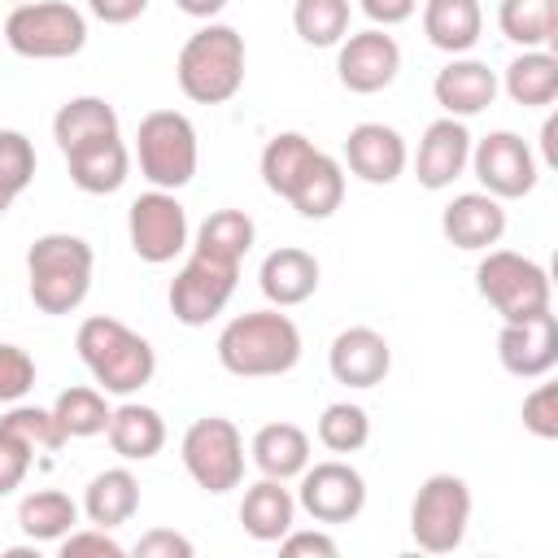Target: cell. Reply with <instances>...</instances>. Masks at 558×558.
<instances>
[{"instance_id":"cell-1","label":"cell","mask_w":558,"mask_h":558,"mask_svg":"<svg viewBox=\"0 0 558 558\" xmlns=\"http://www.w3.org/2000/svg\"><path fill=\"white\" fill-rule=\"evenodd\" d=\"M301 327L283 314V310H248L235 314L222 331H218V362L222 371L240 375V379H275L288 375L301 362Z\"/></svg>"},{"instance_id":"cell-2","label":"cell","mask_w":558,"mask_h":558,"mask_svg":"<svg viewBox=\"0 0 558 558\" xmlns=\"http://www.w3.org/2000/svg\"><path fill=\"white\" fill-rule=\"evenodd\" d=\"M74 349H78L87 375L96 379V388L105 397H131L144 384H153V375H157L153 344L140 331H131L126 323L109 318V314L83 318L78 331H74Z\"/></svg>"},{"instance_id":"cell-3","label":"cell","mask_w":558,"mask_h":558,"mask_svg":"<svg viewBox=\"0 0 558 558\" xmlns=\"http://www.w3.org/2000/svg\"><path fill=\"white\" fill-rule=\"evenodd\" d=\"M92 270H96V253L83 235L48 231L26 248V292L35 310L48 318H65L87 301Z\"/></svg>"},{"instance_id":"cell-4","label":"cell","mask_w":558,"mask_h":558,"mask_svg":"<svg viewBox=\"0 0 558 558\" xmlns=\"http://www.w3.org/2000/svg\"><path fill=\"white\" fill-rule=\"evenodd\" d=\"M174 78L192 105H227L244 87V35L227 22H205L183 39Z\"/></svg>"},{"instance_id":"cell-5","label":"cell","mask_w":558,"mask_h":558,"mask_svg":"<svg viewBox=\"0 0 558 558\" xmlns=\"http://www.w3.org/2000/svg\"><path fill=\"white\" fill-rule=\"evenodd\" d=\"M475 288L501 314V323H523V318L554 310L549 270L536 257L514 253V248H484L475 266Z\"/></svg>"},{"instance_id":"cell-6","label":"cell","mask_w":558,"mask_h":558,"mask_svg":"<svg viewBox=\"0 0 558 558\" xmlns=\"http://www.w3.org/2000/svg\"><path fill=\"white\" fill-rule=\"evenodd\" d=\"M135 161H140V174L153 187H161V192L187 187L196 179V161H201L192 118L179 113V109L144 113L140 131H135Z\"/></svg>"},{"instance_id":"cell-7","label":"cell","mask_w":558,"mask_h":558,"mask_svg":"<svg viewBox=\"0 0 558 558\" xmlns=\"http://www.w3.org/2000/svg\"><path fill=\"white\" fill-rule=\"evenodd\" d=\"M4 44L26 61H65L87 44V17L65 0H22L4 17Z\"/></svg>"},{"instance_id":"cell-8","label":"cell","mask_w":558,"mask_h":558,"mask_svg":"<svg viewBox=\"0 0 558 558\" xmlns=\"http://www.w3.org/2000/svg\"><path fill=\"white\" fill-rule=\"evenodd\" d=\"M471 527V484L453 471H436L418 484L410 501V536L427 554H449Z\"/></svg>"},{"instance_id":"cell-9","label":"cell","mask_w":558,"mask_h":558,"mask_svg":"<svg viewBox=\"0 0 558 558\" xmlns=\"http://www.w3.org/2000/svg\"><path fill=\"white\" fill-rule=\"evenodd\" d=\"M179 458H183V471L192 475V484L214 497L240 488V480H244V436L222 414L196 418L179 440Z\"/></svg>"},{"instance_id":"cell-10","label":"cell","mask_w":558,"mask_h":558,"mask_svg":"<svg viewBox=\"0 0 558 558\" xmlns=\"http://www.w3.org/2000/svg\"><path fill=\"white\" fill-rule=\"evenodd\" d=\"M235 283H240V262H227V257L192 248L187 262L179 266V275L170 279V296H166L170 314L183 327H205L227 310Z\"/></svg>"},{"instance_id":"cell-11","label":"cell","mask_w":558,"mask_h":558,"mask_svg":"<svg viewBox=\"0 0 558 558\" xmlns=\"http://www.w3.org/2000/svg\"><path fill=\"white\" fill-rule=\"evenodd\" d=\"M126 240L140 262L166 266L187 248V209L179 205L174 192L148 187L126 209Z\"/></svg>"},{"instance_id":"cell-12","label":"cell","mask_w":558,"mask_h":558,"mask_svg":"<svg viewBox=\"0 0 558 558\" xmlns=\"http://www.w3.org/2000/svg\"><path fill=\"white\" fill-rule=\"evenodd\" d=\"M471 170L480 179V192H488L497 201H519L541 179V161H536L532 144L514 131H488L484 140H475Z\"/></svg>"},{"instance_id":"cell-13","label":"cell","mask_w":558,"mask_h":558,"mask_svg":"<svg viewBox=\"0 0 558 558\" xmlns=\"http://www.w3.org/2000/svg\"><path fill=\"white\" fill-rule=\"evenodd\" d=\"M65 445L61 423L52 418V410L44 405H17L0 418V497L17 493L35 453H52Z\"/></svg>"},{"instance_id":"cell-14","label":"cell","mask_w":558,"mask_h":558,"mask_svg":"<svg viewBox=\"0 0 558 558\" xmlns=\"http://www.w3.org/2000/svg\"><path fill=\"white\" fill-rule=\"evenodd\" d=\"M296 480V510H305L314 523H353L366 510V480L344 458L314 462Z\"/></svg>"},{"instance_id":"cell-15","label":"cell","mask_w":558,"mask_h":558,"mask_svg":"<svg viewBox=\"0 0 558 558\" xmlns=\"http://www.w3.org/2000/svg\"><path fill=\"white\" fill-rule=\"evenodd\" d=\"M336 74L353 96H375L401 74V44L384 26H366L336 44Z\"/></svg>"},{"instance_id":"cell-16","label":"cell","mask_w":558,"mask_h":558,"mask_svg":"<svg viewBox=\"0 0 558 558\" xmlns=\"http://www.w3.org/2000/svg\"><path fill=\"white\" fill-rule=\"evenodd\" d=\"M497 362L514 379H545L558 366V318H554V310H545L536 318H523V323H501Z\"/></svg>"},{"instance_id":"cell-17","label":"cell","mask_w":558,"mask_h":558,"mask_svg":"<svg viewBox=\"0 0 558 558\" xmlns=\"http://www.w3.org/2000/svg\"><path fill=\"white\" fill-rule=\"evenodd\" d=\"M471 131L462 118H436L423 126L418 135V153H414V179L427 192H445L453 187V179H462V170L471 166Z\"/></svg>"},{"instance_id":"cell-18","label":"cell","mask_w":558,"mask_h":558,"mask_svg":"<svg viewBox=\"0 0 558 558\" xmlns=\"http://www.w3.org/2000/svg\"><path fill=\"white\" fill-rule=\"evenodd\" d=\"M344 161H349V170L362 183L388 187V183H397L405 174L410 148H405V140H401L397 126H388V122H357L344 135Z\"/></svg>"},{"instance_id":"cell-19","label":"cell","mask_w":558,"mask_h":558,"mask_svg":"<svg viewBox=\"0 0 558 558\" xmlns=\"http://www.w3.org/2000/svg\"><path fill=\"white\" fill-rule=\"evenodd\" d=\"M327 371L344 388H379L392 371V349L375 327H344L327 349Z\"/></svg>"},{"instance_id":"cell-20","label":"cell","mask_w":558,"mask_h":558,"mask_svg":"<svg viewBox=\"0 0 558 558\" xmlns=\"http://www.w3.org/2000/svg\"><path fill=\"white\" fill-rule=\"evenodd\" d=\"M497 92H501L497 70H488L475 57H449V65H440L432 78V96L445 109V118H462V122L484 113L497 100Z\"/></svg>"},{"instance_id":"cell-21","label":"cell","mask_w":558,"mask_h":558,"mask_svg":"<svg viewBox=\"0 0 558 558\" xmlns=\"http://www.w3.org/2000/svg\"><path fill=\"white\" fill-rule=\"evenodd\" d=\"M440 231L462 253H484L506 235V209L488 192H462L440 209Z\"/></svg>"},{"instance_id":"cell-22","label":"cell","mask_w":558,"mask_h":558,"mask_svg":"<svg viewBox=\"0 0 558 558\" xmlns=\"http://www.w3.org/2000/svg\"><path fill=\"white\" fill-rule=\"evenodd\" d=\"M318 257L310 248H296V244H279L262 257V270H257V288L262 296L275 305V310H292V305H305L314 292H318Z\"/></svg>"},{"instance_id":"cell-23","label":"cell","mask_w":558,"mask_h":558,"mask_svg":"<svg viewBox=\"0 0 558 558\" xmlns=\"http://www.w3.org/2000/svg\"><path fill=\"white\" fill-rule=\"evenodd\" d=\"M292 523H296V493L288 488V480H270V475H262L257 484L244 488V501H240V527H244L253 541L275 545Z\"/></svg>"},{"instance_id":"cell-24","label":"cell","mask_w":558,"mask_h":558,"mask_svg":"<svg viewBox=\"0 0 558 558\" xmlns=\"http://www.w3.org/2000/svg\"><path fill=\"white\" fill-rule=\"evenodd\" d=\"M65 166H70V183L87 196H109L126 183L131 174V153L122 144V135H109V140H92L74 153H65Z\"/></svg>"},{"instance_id":"cell-25","label":"cell","mask_w":558,"mask_h":558,"mask_svg":"<svg viewBox=\"0 0 558 558\" xmlns=\"http://www.w3.org/2000/svg\"><path fill=\"white\" fill-rule=\"evenodd\" d=\"M105 436L122 462H148L166 449V418L144 401H122L113 405Z\"/></svg>"},{"instance_id":"cell-26","label":"cell","mask_w":558,"mask_h":558,"mask_svg":"<svg viewBox=\"0 0 558 558\" xmlns=\"http://www.w3.org/2000/svg\"><path fill=\"white\" fill-rule=\"evenodd\" d=\"M423 35L449 57H466L484 35L480 0H423Z\"/></svg>"},{"instance_id":"cell-27","label":"cell","mask_w":558,"mask_h":558,"mask_svg":"<svg viewBox=\"0 0 558 558\" xmlns=\"http://www.w3.org/2000/svg\"><path fill=\"white\" fill-rule=\"evenodd\" d=\"M78 510L87 514V523L113 532V527L135 519V510H140V480L131 475V466H105V471H96L87 480Z\"/></svg>"},{"instance_id":"cell-28","label":"cell","mask_w":558,"mask_h":558,"mask_svg":"<svg viewBox=\"0 0 558 558\" xmlns=\"http://www.w3.org/2000/svg\"><path fill=\"white\" fill-rule=\"evenodd\" d=\"M248 458L270 480H296L310 466V432L296 423H266L253 432Z\"/></svg>"},{"instance_id":"cell-29","label":"cell","mask_w":558,"mask_h":558,"mask_svg":"<svg viewBox=\"0 0 558 558\" xmlns=\"http://www.w3.org/2000/svg\"><path fill=\"white\" fill-rule=\"evenodd\" d=\"M109 135H122V126H118V109L105 96H70L52 118V140L61 157L92 140H109Z\"/></svg>"},{"instance_id":"cell-30","label":"cell","mask_w":558,"mask_h":558,"mask_svg":"<svg viewBox=\"0 0 558 558\" xmlns=\"http://www.w3.org/2000/svg\"><path fill=\"white\" fill-rule=\"evenodd\" d=\"M497 83L519 109H545L558 100V57L549 48H523Z\"/></svg>"},{"instance_id":"cell-31","label":"cell","mask_w":558,"mask_h":558,"mask_svg":"<svg viewBox=\"0 0 558 558\" xmlns=\"http://www.w3.org/2000/svg\"><path fill=\"white\" fill-rule=\"evenodd\" d=\"M78 501L61 488H35L17 501V527L31 545H57L65 532L78 527Z\"/></svg>"},{"instance_id":"cell-32","label":"cell","mask_w":558,"mask_h":558,"mask_svg":"<svg viewBox=\"0 0 558 558\" xmlns=\"http://www.w3.org/2000/svg\"><path fill=\"white\" fill-rule=\"evenodd\" d=\"M340 201H344V166L318 148V153H314V161L305 166L301 183L292 187L288 205H292L301 218L323 222V218H331V214L340 209Z\"/></svg>"},{"instance_id":"cell-33","label":"cell","mask_w":558,"mask_h":558,"mask_svg":"<svg viewBox=\"0 0 558 558\" xmlns=\"http://www.w3.org/2000/svg\"><path fill=\"white\" fill-rule=\"evenodd\" d=\"M314 140H305L301 131H279V135H270L266 140V148H262V183L275 192V196H292V187L301 183V174H305V166L314 161Z\"/></svg>"},{"instance_id":"cell-34","label":"cell","mask_w":558,"mask_h":558,"mask_svg":"<svg viewBox=\"0 0 558 558\" xmlns=\"http://www.w3.org/2000/svg\"><path fill=\"white\" fill-rule=\"evenodd\" d=\"M497 26L519 48H549L558 35V0H501Z\"/></svg>"},{"instance_id":"cell-35","label":"cell","mask_w":558,"mask_h":558,"mask_svg":"<svg viewBox=\"0 0 558 558\" xmlns=\"http://www.w3.org/2000/svg\"><path fill=\"white\" fill-rule=\"evenodd\" d=\"M48 410H52V418L61 423L65 440L100 436V432L109 427V414H113V405L105 401V392H100V388H87V384H74V388H65V392H57V401H52Z\"/></svg>"},{"instance_id":"cell-36","label":"cell","mask_w":558,"mask_h":558,"mask_svg":"<svg viewBox=\"0 0 558 558\" xmlns=\"http://www.w3.org/2000/svg\"><path fill=\"white\" fill-rule=\"evenodd\" d=\"M257 240V227L244 209H214L201 227H196V244L201 253H214V257H227V262H244V253L253 248Z\"/></svg>"},{"instance_id":"cell-37","label":"cell","mask_w":558,"mask_h":558,"mask_svg":"<svg viewBox=\"0 0 558 558\" xmlns=\"http://www.w3.org/2000/svg\"><path fill=\"white\" fill-rule=\"evenodd\" d=\"M353 4L349 0H296L292 4V31L310 48H336L349 35Z\"/></svg>"},{"instance_id":"cell-38","label":"cell","mask_w":558,"mask_h":558,"mask_svg":"<svg viewBox=\"0 0 558 558\" xmlns=\"http://www.w3.org/2000/svg\"><path fill=\"white\" fill-rule=\"evenodd\" d=\"M314 432H318V445L323 449H331V453H357L371 440V414L357 401H331L318 414V427Z\"/></svg>"},{"instance_id":"cell-39","label":"cell","mask_w":558,"mask_h":558,"mask_svg":"<svg viewBox=\"0 0 558 558\" xmlns=\"http://www.w3.org/2000/svg\"><path fill=\"white\" fill-rule=\"evenodd\" d=\"M35 144L22 131H0V187L17 201L35 179Z\"/></svg>"},{"instance_id":"cell-40","label":"cell","mask_w":558,"mask_h":558,"mask_svg":"<svg viewBox=\"0 0 558 558\" xmlns=\"http://www.w3.org/2000/svg\"><path fill=\"white\" fill-rule=\"evenodd\" d=\"M35 388V357L22 344L0 340V405L22 401Z\"/></svg>"},{"instance_id":"cell-41","label":"cell","mask_w":558,"mask_h":558,"mask_svg":"<svg viewBox=\"0 0 558 558\" xmlns=\"http://www.w3.org/2000/svg\"><path fill=\"white\" fill-rule=\"evenodd\" d=\"M523 427L536 440H558V384H536L523 397Z\"/></svg>"},{"instance_id":"cell-42","label":"cell","mask_w":558,"mask_h":558,"mask_svg":"<svg viewBox=\"0 0 558 558\" xmlns=\"http://www.w3.org/2000/svg\"><path fill=\"white\" fill-rule=\"evenodd\" d=\"M57 545H61V558H83V554H96V558H122V554H126V545L113 541V532H109V527H96V523L65 532Z\"/></svg>"},{"instance_id":"cell-43","label":"cell","mask_w":558,"mask_h":558,"mask_svg":"<svg viewBox=\"0 0 558 558\" xmlns=\"http://www.w3.org/2000/svg\"><path fill=\"white\" fill-rule=\"evenodd\" d=\"M275 545H279V554H288V558H305V554H310V558H336V554H340V545H336L323 527H296V523H292Z\"/></svg>"},{"instance_id":"cell-44","label":"cell","mask_w":558,"mask_h":558,"mask_svg":"<svg viewBox=\"0 0 558 558\" xmlns=\"http://www.w3.org/2000/svg\"><path fill=\"white\" fill-rule=\"evenodd\" d=\"M135 554L140 558H192L196 545L183 536V532H170V527H153L135 541Z\"/></svg>"},{"instance_id":"cell-45","label":"cell","mask_w":558,"mask_h":558,"mask_svg":"<svg viewBox=\"0 0 558 558\" xmlns=\"http://www.w3.org/2000/svg\"><path fill=\"white\" fill-rule=\"evenodd\" d=\"M357 9L371 17V26H401L418 13V0H357Z\"/></svg>"},{"instance_id":"cell-46","label":"cell","mask_w":558,"mask_h":558,"mask_svg":"<svg viewBox=\"0 0 558 558\" xmlns=\"http://www.w3.org/2000/svg\"><path fill=\"white\" fill-rule=\"evenodd\" d=\"M148 4H153V0H87L92 17H100L105 26H126V22H135Z\"/></svg>"},{"instance_id":"cell-47","label":"cell","mask_w":558,"mask_h":558,"mask_svg":"<svg viewBox=\"0 0 558 558\" xmlns=\"http://www.w3.org/2000/svg\"><path fill=\"white\" fill-rule=\"evenodd\" d=\"M174 4H179V13H187L196 22H214L227 9V0H174Z\"/></svg>"},{"instance_id":"cell-48","label":"cell","mask_w":558,"mask_h":558,"mask_svg":"<svg viewBox=\"0 0 558 558\" xmlns=\"http://www.w3.org/2000/svg\"><path fill=\"white\" fill-rule=\"evenodd\" d=\"M554 135H558V118H545V126H541V153H545V166L558 161V153H554Z\"/></svg>"},{"instance_id":"cell-49","label":"cell","mask_w":558,"mask_h":558,"mask_svg":"<svg viewBox=\"0 0 558 558\" xmlns=\"http://www.w3.org/2000/svg\"><path fill=\"white\" fill-rule=\"evenodd\" d=\"M9 205H13V196H9L4 187H0V214H9Z\"/></svg>"},{"instance_id":"cell-50","label":"cell","mask_w":558,"mask_h":558,"mask_svg":"<svg viewBox=\"0 0 558 558\" xmlns=\"http://www.w3.org/2000/svg\"><path fill=\"white\" fill-rule=\"evenodd\" d=\"M17 4H22V0H17Z\"/></svg>"}]
</instances>
